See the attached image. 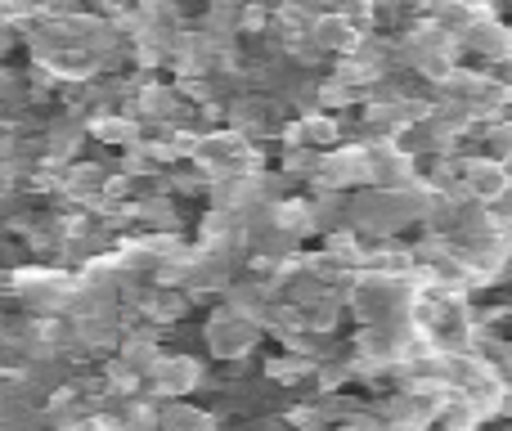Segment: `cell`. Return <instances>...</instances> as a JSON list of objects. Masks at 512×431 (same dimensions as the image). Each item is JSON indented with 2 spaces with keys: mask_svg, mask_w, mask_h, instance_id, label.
Here are the masks:
<instances>
[{
  "mask_svg": "<svg viewBox=\"0 0 512 431\" xmlns=\"http://www.w3.org/2000/svg\"><path fill=\"white\" fill-rule=\"evenodd\" d=\"M203 337H207V351H212L216 360H225V364L252 360L256 342H261V324H256V319H248V315H239V310L221 306L212 319H207Z\"/></svg>",
  "mask_w": 512,
  "mask_h": 431,
  "instance_id": "6da1fadb",
  "label": "cell"
},
{
  "mask_svg": "<svg viewBox=\"0 0 512 431\" xmlns=\"http://www.w3.org/2000/svg\"><path fill=\"white\" fill-rule=\"evenodd\" d=\"M369 189V153L364 144H333V149L319 153V171H315V189H333V194H346V189Z\"/></svg>",
  "mask_w": 512,
  "mask_h": 431,
  "instance_id": "7a4b0ae2",
  "label": "cell"
},
{
  "mask_svg": "<svg viewBox=\"0 0 512 431\" xmlns=\"http://www.w3.org/2000/svg\"><path fill=\"white\" fill-rule=\"evenodd\" d=\"M459 189L468 203L477 207H495L499 198L512 189V176L504 162L486 158V153H472V158H459Z\"/></svg>",
  "mask_w": 512,
  "mask_h": 431,
  "instance_id": "3957f363",
  "label": "cell"
},
{
  "mask_svg": "<svg viewBox=\"0 0 512 431\" xmlns=\"http://www.w3.org/2000/svg\"><path fill=\"white\" fill-rule=\"evenodd\" d=\"M459 45L463 50H472V54H481V59L499 63V59H508L512 54V27H504L495 14H477L468 23V32L459 36Z\"/></svg>",
  "mask_w": 512,
  "mask_h": 431,
  "instance_id": "277c9868",
  "label": "cell"
},
{
  "mask_svg": "<svg viewBox=\"0 0 512 431\" xmlns=\"http://www.w3.org/2000/svg\"><path fill=\"white\" fill-rule=\"evenodd\" d=\"M310 41L324 54L346 59V54H355V45H360V27H355L351 18H342L337 9H328V14H319L315 23H310Z\"/></svg>",
  "mask_w": 512,
  "mask_h": 431,
  "instance_id": "5b68a950",
  "label": "cell"
},
{
  "mask_svg": "<svg viewBox=\"0 0 512 431\" xmlns=\"http://www.w3.org/2000/svg\"><path fill=\"white\" fill-rule=\"evenodd\" d=\"M158 431H221V414L189 400H167L158 409Z\"/></svg>",
  "mask_w": 512,
  "mask_h": 431,
  "instance_id": "8992f818",
  "label": "cell"
},
{
  "mask_svg": "<svg viewBox=\"0 0 512 431\" xmlns=\"http://www.w3.org/2000/svg\"><path fill=\"white\" fill-rule=\"evenodd\" d=\"M265 382H274V387H306L310 378H315V360H306V355H297V351H283V355H270L265 360Z\"/></svg>",
  "mask_w": 512,
  "mask_h": 431,
  "instance_id": "52a82bcc",
  "label": "cell"
},
{
  "mask_svg": "<svg viewBox=\"0 0 512 431\" xmlns=\"http://www.w3.org/2000/svg\"><path fill=\"white\" fill-rule=\"evenodd\" d=\"M301 315H306V328H310V333H319V337H337V324H342L346 306H342L337 297H319L315 306H306Z\"/></svg>",
  "mask_w": 512,
  "mask_h": 431,
  "instance_id": "ba28073f",
  "label": "cell"
},
{
  "mask_svg": "<svg viewBox=\"0 0 512 431\" xmlns=\"http://www.w3.org/2000/svg\"><path fill=\"white\" fill-rule=\"evenodd\" d=\"M481 144H486V158L508 162L512 158V122L508 117H495V122L481 126Z\"/></svg>",
  "mask_w": 512,
  "mask_h": 431,
  "instance_id": "9c48e42d",
  "label": "cell"
},
{
  "mask_svg": "<svg viewBox=\"0 0 512 431\" xmlns=\"http://www.w3.org/2000/svg\"><path fill=\"white\" fill-rule=\"evenodd\" d=\"M315 171H319V153L315 149H283V176H297L315 185Z\"/></svg>",
  "mask_w": 512,
  "mask_h": 431,
  "instance_id": "30bf717a",
  "label": "cell"
}]
</instances>
